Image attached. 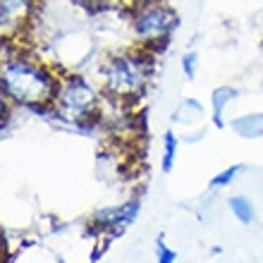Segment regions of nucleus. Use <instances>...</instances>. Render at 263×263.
<instances>
[{
	"label": "nucleus",
	"instance_id": "obj_10",
	"mask_svg": "<svg viewBox=\"0 0 263 263\" xmlns=\"http://www.w3.org/2000/svg\"><path fill=\"white\" fill-rule=\"evenodd\" d=\"M228 206L239 222H244V225H251V222H254V206H251V201L247 199V196H232V199L228 201Z\"/></svg>",
	"mask_w": 263,
	"mask_h": 263
},
{
	"label": "nucleus",
	"instance_id": "obj_14",
	"mask_svg": "<svg viewBox=\"0 0 263 263\" xmlns=\"http://www.w3.org/2000/svg\"><path fill=\"white\" fill-rule=\"evenodd\" d=\"M77 5H82V7H86V10H101V7H105V5H110L112 0H74Z\"/></svg>",
	"mask_w": 263,
	"mask_h": 263
},
{
	"label": "nucleus",
	"instance_id": "obj_9",
	"mask_svg": "<svg viewBox=\"0 0 263 263\" xmlns=\"http://www.w3.org/2000/svg\"><path fill=\"white\" fill-rule=\"evenodd\" d=\"M177 148H180V139L175 137V132H165L163 137V173H173L175 167V160H177Z\"/></svg>",
	"mask_w": 263,
	"mask_h": 263
},
{
	"label": "nucleus",
	"instance_id": "obj_6",
	"mask_svg": "<svg viewBox=\"0 0 263 263\" xmlns=\"http://www.w3.org/2000/svg\"><path fill=\"white\" fill-rule=\"evenodd\" d=\"M137 211H139V201H127L122 206H115V208H103L96 213V222L101 228L105 230H120V228H127L134 218H137Z\"/></svg>",
	"mask_w": 263,
	"mask_h": 263
},
{
	"label": "nucleus",
	"instance_id": "obj_8",
	"mask_svg": "<svg viewBox=\"0 0 263 263\" xmlns=\"http://www.w3.org/2000/svg\"><path fill=\"white\" fill-rule=\"evenodd\" d=\"M237 96L235 89L230 86H220L213 91V125L215 127H225V108L230 105V101Z\"/></svg>",
	"mask_w": 263,
	"mask_h": 263
},
{
	"label": "nucleus",
	"instance_id": "obj_3",
	"mask_svg": "<svg viewBox=\"0 0 263 263\" xmlns=\"http://www.w3.org/2000/svg\"><path fill=\"white\" fill-rule=\"evenodd\" d=\"M98 110H101V96H98V91L91 86L86 77L82 74L60 77L58 96L55 103H53V112L58 118L84 125V122L98 118Z\"/></svg>",
	"mask_w": 263,
	"mask_h": 263
},
{
	"label": "nucleus",
	"instance_id": "obj_7",
	"mask_svg": "<svg viewBox=\"0 0 263 263\" xmlns=\"http://www.w3.org/2000/svg\"><path fill=\"white\" fill-rule=\"evenodd\" d=\"M232 129H235L242 139L263 137V112H256V115H244V118L235 120V122H232Z\"/></svg>",
	"mask_w": 263,
	"mask_h": 263
},
{
	"label": "nucleus",
	"instance_id": "obj_2",
	"mask_svg": "<svg viewBox=\"0 0 263 263\" xmlns=\"http://www.w3.org/2000/svg\"><path fill=\"white\" fill-rule=\"evenodd\" d=\"M151 58L146 53H118L101 67V84L108 96L118 101H134L151 82Z\"/></svg>",
	"mask_w": 263,
	"mask_h": 263
},
{
	"label": "nucleus",
	"instance_id": "obj_4",
	"mask_svg": "<svg viewBox=\"0 0 263 263\" xmlns=\"http://www.w3.org/2000/svg\"><path fill=\"white\" fill-rule=\"evenodd\" d=\"M177 27H180V17L163 0H151L139 5L132 17V31L141 46H156V48H160V43L165 46Z\"/></svg>",
	"mask_w": 263,
	"mask_h": 263
},
{
	"label": "nucleus",
	"instance_id": "obj_13",
	"mask_svg": "<svg viewBox=\"0 0 263 263\" xmlns=\"http://www.w3.org/2000/svg\"><path fill=\"white\" fill-rule=\"evenodd\" d=\"M196 65H199V55L196 53H187V55L182 58V72L187 79H194L196 77Z\"/></svg>",
	"mask_w": 263,
	"mask_h": 263
},
{
	"label": "nucleus",
	"instance_id": "obj_1",
	"mask_svg": "<svg viewBox=\"0 0 263 263\" xmlns=\"http://www.w3.org/2000/svg\"><path fill=\"white\" fill-rule=\"evenodd\" d=\"M3 86V101L14 105H24L31 110L53 108L58 96V79L43 63H36L34 58L14 55L7 58L0 74Z\"/></svg>",
	"mask_w": 263,
	"mask_h": 263
},
{
	"label": "nucleus",
	"instance_id": "obj_5",
	"mask_svg": "<svg viewBox=\"0 0 263 263\" xmlns=\"http://www.w3.org/2000/svg\"><path fill=\"white\" fill-rule=\"evenodd\" d=\"M34 0H0V22H3V36H12L31 20Z\"/></svg>",
	"mask_w": 263,
	"mask_h": 263
},
{
	"label": "nucleus",
	"instance_id": "obj_11",
	"mask_svg": "<svg viewBox=\"0 0 263 263\" xmlns=\"http://www.w3.org/2000/svg\"><path fill=\"white\" fill-rule=\"evenodd\" d=\"M242 173V165H230V167H225V170H222L220 175H215L213 180H211V187H228V184H232V182H235V177L237 175Z\"/></svg>",
	"mask_w": 263,
	"mask_h": 263
},
{
	"label": "nucleus",
	"instance_id": "obj_12",
	"mask_svg": "<svg viewBox=\"0 0 263 263\" xmlns=\"http://www.w3.org/2000/svg\"><path fill=\"white\" fill-rule=\"evenodd\" d=\"M177 251H173L170 247L165 244L163 237H158V242H156V261L158 263H177Z\"/></svg>",
	"mask_w": 263,
	"mask_h": 263
}]
</instances>
